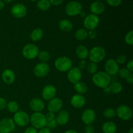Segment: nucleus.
Segmentation results:
<instances>
[{
	"mask_svg": "<svg viewBox=\"0 0 133 133\" xmlns=\"http://www.w3.org/2000/svg\"><path fill=\"white\" fill-rule=\"evenodd\" d=\"M103 91H104V92H105V94H109L111 93V92H110V88H109V87L103 88Z\"/></svg>",
	"mask_w": 133,
	"mask_h": 133,
	"instance_id": "obj_50",
	"label": "nucleus"
},
{
	"mask_svg": "<svg viewBox=\"0 0 133 133\" xmlns=\"http://www.w3.org/2000/svg\"><path fill=\"white\" fill-rule=\"evenodd\" d=\"M85 133H94L95 128L92 125H87L84 129Z\"/></svg>",
	"mask_w": 133,
	"mask_h": 133,
	"instance_id": "obj_42",
	"label": "nucleus"
},
{
	"mask_svg": "<svg viewBox=\"0 0 133 133\" xmlns=\"http://www.w3.org/2000/svg\"><path fill=\"white\" fill-rule=\"evenodd\" d=\"M54 65L58 71L66 72L72 68V61L69 57L62 56L55 60Z\"/></svg>",
	"mask_w": 133,
	"mask_h": 133,
	"instance_id": "obj_3",
	"label": "nucleus"
},
{
	"mask_svg": "<svg viewBox=\"0 0 133 133\" xmlns=\"http://www.w3.org/2000/svg\"><path fill=\"white\" fill-rule=\"evenodd\" d=\"M51 7L49 0H39L37 3V8L42 11H47Z\"/></svg>",
	"mask_w": 133,
	"mask_h": 133,
	"instance_id": "obj_30",
	"label": "nucleus"
},
{
	"mask_svg": "<svg viewBox=\"0 0 133 133\" xmlns=\"http://www.w3.org/2000/svg\"><path fill=\"white\" fill-rule=\"evenodd\" d=\"M13 121L14 123L19 127H25L30 122V117L27 112L24 111H19L14 114Z\"/></svg>",
	"mask_w": 133,
	"mask_h": 133,
	"instance_id": "obj_7",
	"label": "nucleus"
},
{
	"mask_svg": "<svg viewBox=\"0 0 133 133\" xmlns=\"http://www.w3.org/2000/svg\"><path fill=\"white\" fill-rule=\"evenodd\" d=\"M96 118V112L91 109H87L83 112L81 114V120L84 124L92 125Z\"/></svg>",
	"mask_w": 133,
	"mask_h": 133,
	"instance_id": "obj_17",
	"label": "nucleus"
},
{
	"mask_svg": "<svg viewBox=\"0 0 133 133\" xmlns=\"http://www.w3.org/2000/svg\"><path fill=\"white\" fill-rule=\"evenodd\" d=\"M64 133H78V132L74 129H69L68 130V131H66Z\"/></svg>",
	"mask_w": 133,
	"mask_h": 133,
	"instance_id": "obj_52",
	"label": "nucleus"
},
{
	"mask_svg": "<svg viewBox=\"0 0 133 133\" xmlns=\"http://www.w3.org/2000/svg\"><path fill=\"white\" fill-rule=\"evenodd\" d=\"M58 124L57 123V121H56L55 118L53 119H51V120L47 121L46 125L45 127H47L49 129H53L56 128L57 127Z\"/></svg>",
	"mask_w": 133,
	"mask_h": 133,
	"instance_id": "obj_37",
	"label": "nucleus"
},
{
	"mask_svg": "<svg viewBox=\"0 0 133 133\" xmlns=\"http://www.w3.org/2000/svg\"><path fill=\"white\" fill-rule=\"evenodd\" d=\"M30 122L32 127L36 129H41L45 127L47 120L45 114L42 112H34L30 117Z\"/></svg>",
	"mask_w": 133,
	"mask_h": 133,
	"instance_id": "obj_4",
	"label": "nucleus"
},
{
	"mask_svg": "<svg viewBox=\"0 0 133 133\" xmlns=\"http://www.w3.org/2000/svg\"><path fill=\"white\" fill-rule=\"evenodd\" d=\"M31 1H32V2H36V1H37L38 0H31Z\"/></svg>",
	"mask_w": 133,
	"mask_h": 133,
	"instance_id": "obj_56",
	"label": "nucleus"
},
{
	"mask_svg": "<svg viewBox=\"0 0 133 133\" xmlns=\"http://www.w3.org/2000/svg\"><path fill=\"white\" fill-rule=\"evenodd\" d=\"M132 72L129 71L127 68H125L120 69V70H119V71H118V74H119V75L120 76V77H122V79H127V78L129 76V75Z\"/></svg>",
	"mask_w": 133,
	"mask_h": 133,
	"instance_id": "obj_36",
	"label": "nucleus"
},
{
	"mask_svg": "<svg viewBox=\"0 0 133 133\" xmlns=\"http://www.w3.org/2000/svg\"><path fill=\"white\" fill-rule=\"evenodd\" d=\"M38 57L39 60L42 61V62L47 63V62L50 60L51 55L48 51H39Z\"/></svg>",
	"mask_w": 133,
	"mask_h": 133,
	"instance_id": "obj_32",
	"label": "nucleus"
},
{
	"mask_svg": "<svg viewBox=\"0 0 133 133\" xmlns=\"http://www.w3.org/2000/svg\"><path fill=\"white\" fill-rule=\"evenodd\" d=\"M4 7H5V3L3 0H0V10H2Z\"/></svg>",
	"mask_w": 133,
	"mask_h": 133,
	"instance_id": "obj_51",
	"label": "nucleus"
},
{
	"mask_svg": "<svg viewBox=\"0 0 133 133\" xmlns=\"http://www.w3.org/2000/svg\"><path fill=\"white\" fill-rule=\"evenodd\" d=\"M44 36V31L40 28H36L32 31L30 38L34 42H38L41 40Z\"/></svg>",
	"mask_w": 133,
	"mask_h": 133,
	"instance_id": "obj_26",
	"label": "nucleus"
},
{
	"mask_svg": "<svg viewBox=\"0 0 133 133\" xmlns=\"http://www.w3.org/2000/svg\"><path fill=\"white\" fill-rule=\"evenodd\" d=\"M49 2H50L51 5H61V3H62V2L64 1V0H49Z\"/></svg>",
	"mask_w": 133,
	"mask_h": 133,
	"instance_id": "obj_47",
	"label": "nucleus"
},
{
	"mask_svg": "<svg viewBox=\"0 0 133 133\" xmlns=\"http://www.w3.org/2000/svg\"><path fill=\"white\" fill-rule=\"evenodd\" d=\"M109 88L110 90L111 93L114 94H119L123 90V86L120 83L118 82H112L110 83V84L109 86Z\"/></svg>",
	"mask_w": 133,
	"mask_h": 133,
	"instance_id": "obj_28",
	"label": "nucleus"
},
{
	"mask_svg": "<svg viewBox=\"0 0 133 133\" xmlns=\"http://www.w3.org/2000/svg\"><path fill=\"white\" fill-rule=\"evenodd\" d=\"M12 1H13V0H3V2L9 3H11Z\"/></svg>",
	"mask_w": 133,
	"mask_h": 133,
	"instance_id": "obj_54",
	"label": "nucleus"
},
{
	"mask_svg": "<svg viewBox=\"0 0 133 133\" xmlns=\"http://www.w3.org/2000/svg\"><path fill=\"white\" fill-rule=\"evenodd\" d=\"M125 80L127 81V83H129V84H133V74H132V73H131V74H130L129 76L128 77L125 79Z\"/></svg>",
	"mask_w": 133,
	"mask_h": 133,
	"instance_id": "obj_48",
	"label": "nucleus"
},
{
	"mask_svg": "<svg viewBox=\"0 0 133 133\" xmlns=\"http://www.w3.org/2000/svg\"><path fill=\"white\" fill-rule=\"evenodd\" d=\"M82 5L79 2L73 1L68 3L65 7V12L69 16H75L79 15L82 11Z\"/></svg>",
	"mask_w": 133,
	"mask_h": 133,
	"instance_id": "obj_9",
	"label": "nucleus"
},
{
	"mask_svg": "<svg viewBox=\"0 0 133 133\" xmlns=\"http://www.w3.org/2000/svg\"><path fill=\"white\" fill-rule=\"evenodd\" d=\"M116 61L118 64H123L125 63V62L127 61V58H126L125 55H120L117 57V59Z\"/></svg>",
	"mask_w": 133,
	"mask_h": 133,
	"instance_id": "obj_39",
	"label": "nucleus"
},
{
	"mask_svg": "<svg viewBox=\"0 0 133 133\" xmlns=\"http://www.w3.org/2000/svg\"><path fill=\"white\" fill-rule=\"evenodd\" d=\"M87 71L90 74H96L97 71V69H98V66H97V64L96 63H94V62H90L88 64H87Z\"/></svg>",
	"mask_w": 133,
	"mask_h": 133,
	"instance_id": "obj_34",
	"label": "nucleus"
},
{
	"mask_svg": "<svg viewBox=\"0 0 133 133\" xmlns=\"http://www.w3.org/2000/svg\"><path fill=\"white\" fill-rule=\"evenodd\" d=\"M1 79L5 84H12L15 81V73L10 69H5L1 74Z\"/></svg>",
	"mask_w": 133,
	"mask_h": 133,
	"instance_id": "obj_19",
	"label": "nucleus"
},
{
	"mask_svg": "<svg viewBox=\"0 0 133 133\" xmlns=\"http://www.w3.org/2000/svg\"><path fill=\"white\" fill-rule=\"evenodd\" d=\"M75 38L79 41H84L88 38V31L85 29H79L75 32Z\"/></svg>",
	"mask_w": 133,
	"mask_h": 133,
	"instance_id": "obj_29",
	"label": "nucleus"
},
{
	"mask_svg": "<svg viewBox=\"0 0 133 133\" xmlns=\"http://www.w3.org/2000/svg\"><path fill=\"white\" fill-rule=\"evenodd\" d=\"M24 133H38L37 129H35L33 127H27L25 130Z\"/></svg>",
	"mask_w": 133,
	"mask_h": 133,
	"instance_id": "obj_45",
	"label": "nucleus"
},
{
	"mask_svg": "<svg viewBox=\"0 0 133 133\" xmlns=\"http://www.w3.org/2000/svg\"><path fill=\"white\" fill-rule=\"evenodd\" d=\"M106 1L110 6L114 7L119 6L122 3V0H106Z\"/></svg>",
	"mask_w": 133,
	"mask_h": 133,
	"instance_id": "obj_38",
	"label": "nucleus"
},
{
	"mask_svg": "<svg viewBox=\"0 0 133 133\" xmlns=\"http://www.w3.org/2000/svg\"><path fill=\"white\" fill-rule=\"evenodd\" d=\"M75 54L80 60H85L88 57L89 50L84 45H79L75 49Z\"/></svg>",
	"mask_w": 133,
	"mask_h": 133,
	"instance_id": "obj_23",
	"label": "nucleus"
},
{
	"mask_svg": "<svg viewBox=\"0 0 133 133\" xmlns=\"http://www.w3.org/2000/svg\"><path fill=\"white\" fill-rule=\"evenodd\" d=\"M74 89L78 94L83 95L88 91V87L84 83L79 81L74 84Z\"/></svg>",
	"mask_w": 133,
	"mask_h": 133,
	"instance_id": "obj_27",
	"label": "nucleus"
},
{
	"mask_svg": "<svg viewBox=\"0 0 133 133\" xmlns=\"http://www.w3.org/2000/svg\"><path fill=\"white\" fill-rule=\"evenodd\" d=\"M127 69L130 71L131 72L133 71V61L132 60H130L127 64Z\"/></svg>",
	"mask_w": 133,
	"mask_h": 133,
	"instance_id": "obj_46",
	"label": "nucleus"
},
{
	"mask_svg": "<svg viewBox=\"0 0 133 133\" xmlns=\"http://www.w3.org/2000/svg\"><path fill=\"white\" fill-rule=\"evenodd\" d=\"M125 42L127 44L132 45L133 44V31H130L125 36Z\"/></svg>",
	"mask_w": 133,
	"mask_h": 133,
	"instance_id": "obj_35",
	"label": "nucleus"
},
{
	"mask_svg": "<svg viewBox=\"0 0 133 133\" xmlns=\"http://www.w3.org/2000/svg\"><path fill=\"white\" fill-rule=\"evenodd\" d=\"M6 104L7 103H6V100L3 97H0V110H3L6 109Z\"/></svg>",
	"mask_w": 133,
	"mask_h": 133,
	"instance_id": "obj_43",
	"label": "nucleus"
},
{
	"mask_svg": "<svg viewBox=\"0 0 133 133\" xmlns=\"http://www.w3.org/2000/svg\"><path fill=\"white\" fill-rule=\"evenodd\" d=\"M45 118H46V120H51V119H53L55 118V113L51 112H48L45 115Z\"/></svg>",
	"mask_w": 133,
	"mask_h": 133,
	"instance_id": "obj_44",
	"label": "nucleus"
},
{
	"mask_svg": "<svg viewBox=\"0 0 133 133\" xmlns=\"http://www.w3.org/2000/svg\"><path fill=\"white\" fill-rule=\"evenodd\" d=\"M119 70V64L117 63L116 60L110 58V59L107 60L105 62V71L110 76L115 75L116 74H118Z\"/></svg>",
	"mask_w": 133,
	"mask_h": 133,
	"instance_id": "obj_12",
	"label": "nucleus"
},
{
	"mask_svg": "<svg viewBox=\"0 0 133 133\" xmlns=\"http://www.w3.org/2000/svg\"><path fill=\"white\" fill-rule=\"evenodd\" d=\"M80 16H81V17H82V18H85L86 17V16H87V14H86V13H85V12H84V11H83V10H82L81 12H80Z\"/></svg>",
	"mask_w": 133,
	"mask_h": 133,
	"instance_id": "obj_53",
	"label": "nucleus"
},
{
	"mask_svg": "<svg viewBox=\"0 0 133 133\" xmlns=\"http://www.w3.org/2000/svg\"><path fill=\"white\" fill-rule=\"evenodd\" d=\"M16 124L12 119L5 118L0 121V133H10L15 129Z\"/></svg>",
	"mask_w": 133,
	"mask_h": 133,
	"instance_id": "obj_11",
	"label": "nucleus"
},
{
	"mask_svg": "<svg viewBox=\"0 0 133 133\" xmlns=\"http://www.w3.org/2000/svg\"><path fill=\"white\" fill-rule=\"evenodd\" d=\"M27 8L23 4L17 3L13 5L11 8L10 12L12 15L17 18H22L25 16L27 14Z\"/></svg>",
	"mask_w": 133,
	"mask_h": 133,
	"instance_id": "obj_15",
	"label": "nucleus"
},
{
	"mask_svg": "<svg viewBox=\"0 0 133 133\" xmlns=\"http://www.w3.org/2000/svg\"><path fill=\"white\" fill-rule=\"evenodd\" d=\"M38 133H51L50 129H48L47 127H44V128L40 129V131L38 132Z\"/></svg>",
	"mask_w": 133,
	"mask_h": 133,
	"instance_id": "obj_49",
	"label": "nucleus"
},
{
	"mask_svg": "<svg viewBox=\"0 0 133 133\" xmlns=\"http://www.w3.org/2000/svg\"><path fill=\"white\" fill-rule=\"evenodd\" d=\"M82 71L77 67L71 68L68 71L67 77L70 83L75 84V83L81 81L82 78Z\"/></svg>",
	"mask_w": 133,
	"mask_h": 133,
	"instance_id": "obj_14",
	"label": "nucleus"
},
{
	"mask_svg": "<svg viewBox=\"0 0 133 133\" xmlns=\"http://www.w3.org/2000/svg\"><path fill=\"white\" fill-rule=\"evenodd\" d=\"M58 28L61 31L66 32L71 31L73 29V27H74L72 22L68 19H62L60 20L59 22H58Z\"/></svg>",
	"mask_w": 133,
	"mask_h": 133,
	"instance_id": "obj_24",
	"label": "nucleus"
},
{
	"mask_svg": "<svg viewBox=\"0 0 133 133\" xmlns=\"http://www.w3.org/2000/svg\"><path fill=\"white\" fill-rule=\"evenodd\" d=\"M103 114L105 118H108V119H111L114 117L116 116V110L113 109L112 108H106L103 112Z\"/></svg>",
	"mask_w": 133,
	"mask_h": 133,
	"instance_id": "obj_33",
	"label": "nucleus"
},
{
	"mask_svg": "<svg viewBox=\"0 0 133 133\" xmlns=\"http://www.w3.org/2000/svg\"><path fill=\"white\" fill-rule=\"evenodd\" d=\"M29 107L35 112H41L45 108V103L41 99L35 97L32 99L29 103Z\"/></svg>",
	"mask_w": 133,
	"mask_h": 133,
	"instance_id": "obj_18",
	"label": "nucleus"
},
{
	"mask_svg": "<svg viewBox=\"0 0 133 133\" xmlns=\"http://www.w3.org/2000/svg\"><path fill=\"white\" fill-rule=\"evenodd\" d=\"M99 24V18L97 16L93 14L86 16L83 21V25L85 27V29L88 31L95 30V29L98 27Z\"/></svg>",
	"mask_w": 133,
	"mask_h": 133,
	"instance_id": "obj_8",
	"label": "nucleus"
},
{
	"mask_svg": "<svg viewBox=\"0 0 133 133\" xmlns=\"http://www.w3.org/2000/svg\"><path fill=\"white\" fill-rule=\"evenodd\" d=\"M97 1H101V0H97Z\"/></svg>",
	"mask_w": 133,
	"mask_h": 133,
	"instance_id": "obj_57",
	"label": "nucleus"
},
{
	"mask_svg": "<svg viewBox=\"0 0 133 133\" xmlns=\"http://www.w3.org/2000/svg\"><path fill=\"white\" fill-rule=\"evenodd\" d=\"M39 53V49L35 44H28L22 49V55L26 59L32 60L36 58Z\"/></svg>",
	"mask_w": 133,
	"mask_h": 133,
	"instance_id": "obj_5",
	"label": "nucleus"
},
{
	"mask_svg": "<svg viewBox=\"0 0 133 133\" xmlns=\"http://www.w3.org/2000/svg\"><path fill=\"white\" fill-rule=\"evenodd\" d=\"M63 107V101L59 97H54L49 100L48 103V110L53 113L58 112L62 110Z\"/></svg>",
	"mask_w": 133,
	"mask_h": 133,
	"instance_id": "obj_13",
	"label": "nucleus"
},
{
	"mask_svg": "<svg viewBox=\"0 0 133 133\" xmlns=\"http://www.w3.org/2000/svg\"><path fill=\"white\" fill-rule=\"evenodd\" d=\"M87 62L85 61V60H80L78 64V68L80 69L81 70H84L87 68Z\"/></svg>",
	"mask_w": 133,
	"mask_h": 133,
	"instance_id": "obj_40",
	"label": "nucleus"
},
{
	"mask_svg": "<svg viewBox=\"0 0 133 133\" xmlns=\"http://www.w3.org/2000/svg\"><path fill=\"white\" fill-rule=\"evenodd\" d=\"M116 114L122 120L129 121L132 118L133 114L130 107L126 105H121L116 108Z\"/></svg>",
	"mask_w": 133,
	"mask_h": 133,
	"instance_id": "obj_6",
	"label": "nucleus"
},
{
	"mask_svg": "<svg viewBox=\"0 0 133 133\" xmlns=\"http://www.w3.org/2000/svg\"><path fill=\"white\" fill-rule=\"evenodd\" d=\"M6 109H7L8 111H9L11 113H14L15 114L16 112L19 110V105L18 103L15 101H9L6 104Z\"/></svg>",
	"mask_w": 133,
	"mask_h": 133,
	"instance_id": "obj_31",
	"label": "nucleus"
},
{
	"mask_svg": "<svg viewBox=\"0 0 133 133\" xmlns=\"http://www.w3.org/2000/svg\"><path fill=\"white\" fill-rule=\"evenodd\" d=\"M102 131L103 133H116L117 131V125L114 122L109 121L103 124Z\"/></svg>",
	"mask_w": 133,
	"mask_h": 133,
	"instance_id": "obj_25",
	"label": "nucleus"
},
{
	"mask_svg": "<svg viewBox=\"0 0 133 133\" xmlns=\"http://www.w3.org/2000/svg\"><path fill=\"white\" fill-rule=\"evenodd\" d=\"M97 34L95 30H91L88 31V37L91 40H94L97 38Z\"/></svg>",
	"mask_w": 133,
	"mask_h": 133,
	"instance_id": "obj_41",
	"label": "nucleus"
},
{
	"mask_svg": "<svg viewBox=\"0 0 133 133\" xmlns=\"http://www.w3.org/2000/svg\"><path fill=\"white\" fill-rule=\"evenodd\" d=\"M57 94V88L52 84H48L43 88L42 91V96L46 101H49L55 97Z\"/></svg>",
	"mask_w": 133,
	"mask_h": 133,
	"instance_id": "obj_16",
	"label": "nucleus"
},
{
	"mask_svg": "<svg viewBox=\"0 0 133 133\" xmlns=\"http://www.w3.org/2000/svg\"><path fill=\"white\" fill-rule=\"evenodd\" d=\"M70 103L75 109H81L85 105L86 99L83 95L77 94L71 97Z\"/></svg>",
	"mask_w": 133,
	"mask_h": 133,
	"instance_id": "obj_20",
	"label": "nucleus"
},
{
	"mask_svg": "<svg viewBox=\"0 0 133 133\" xmlns=\"http://www.w3.org/2000/svg\"><path fill=\"white\" fill-rule=\"evenodd\" d=\"M56 121L58 125H65L68 123L70 119V114L66 110H61L57 114L55 118Z\"/></svg>",
	"mask_w": 133,
	"mask_h": 133,
	"instance_id": "obj_21",
	"label": "nucleus"
},
{
	"mask_svg": "<svg viewBox=\"0 0 133 133\" xmlns=\"http://www.w3.org/2000/svg\"><path fill=\"white\" fill-rule=\"evenodd\" d=\"M94 84L100 88L108 87L111 83V77L108 75L105 71H98L94 74L92 77Z\"/></svg>",
	"mask_w": 133,
	"mask_h": 133,
	"instance_id": "obj_1",
	"label": "nucleus"
},
{
	"mask_svg": "<svg viewBox=\"0 0 133 133\" xmlns=\"http://www.w3.org/2000/svg\"><path fill=\"white\" fill-rule=\"evenodd\" d=\"M106 56L105 49L101 46H95L89 51L88 58L90 61L94 63H99L101 62Z\"/></svg>",
	"mask_w": 133,
	"mask_h": 133,
	"instance_id": "obj_2",
	"label": "nucleus"
},
{
	"mask_svg": "<svg viewBox=\"0 0 133 133\" xmlns=\"http://www.w3.org/2000/svg\"><path fill=\"white\" fill-rule=\"evenodd\" d=\"M90 10L92 12V14L97 16L102 14L105 11V6L101 1H96L91 4L90 6Z\"/></svg>",
	"mask_w": 133,
	"mask_h": 133,
	"instance_id": "obj_22",
	"label": "nucleus"
},
{
	"mask_svg": "<svg viewBox=\"0 0 133 133\" xmlns=\"http://www.w3.org/2000/svg\"><path fill=\"white\" fill-rule=\"evenodd\" d=\"M50 71V67L48 63L40 62L34 68V74L38 78L45 77L48 75Z\"/></svg>",
	"mask_w": 133,
	"mask_h": 133,
	"instance_id": "obj_10",
	"label": "nucleus"
},
{
	"mask_svg": "<svg viewBox=\"0 0 133 133\" xmlns=\"http://www.w3.org/2000/svg\"><path fill=\"white\" fill-rule=\"evenodd\" d=\"M128 133H133V129H131L129 131Z\"/></svg>",
	"mask_w": 133,
	"mask_h": 133,
	"instance_id": "obj_55",
	"label": "nucleus"
}]
</instances>
